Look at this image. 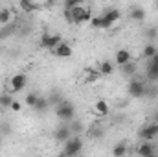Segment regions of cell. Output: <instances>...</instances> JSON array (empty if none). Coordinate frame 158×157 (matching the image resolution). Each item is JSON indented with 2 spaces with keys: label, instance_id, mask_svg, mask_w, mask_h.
<instances>
[{
  "label": "cell",
  "instance_id": "6da1fadb",
  "mask_svg": "<svg viewBox=\"0 0 158 157\" xmlns=\"http://www.w3.org/2000/svg\"><path fill=\"white\" fill-rule=\"evenodd\" d=\"M64 19L70 24H83V22H90L92 19V11L86 6H76L72 9H64Z\"/></svg>",
  "mask_w": 158,
  "mask_h": 157
},
{
  "label": "cell",
  "instance_id": "7a4b0ae2",
  "mask_svg": "<svg viewBox=\"0 0 158 157\" xmlns=\"http://www.w3.org/2000/svg\"><path fill=\"white\" fill-rule=\"evenodd\" d=\"M55 115L59 120L63 122H72L74 120V115H76V107L70 100H61L55 107Z\"/></svg>",
  "mask_w": 158,
  "mask_h": 157
},
{
  "label": "cell",
  "instance_id": "3957f363",
  "mask_svg": "<svg viewBox=\"0 0 158 157\" xmlns=\"http://www.w3.org/2000/svg\"><path fill=\"white\" fill-rule=\"evenodd\" d=\"M26 85H28V76L19 72V74H15V76L9 78V81H7V92H11V94L20 92V91L26 89Z\"/></svg>",
  "mask_w": 158,
  "mask_h": 157
},
{
  "label": "cell",
  "instance_id": "277c9868",
  "mask_svg": "<svg viewBox=\"0 0 158 157\" xmlns=\"http://www.w3.org/2000/svg\"><path fill=\"white\" fill-rule=\"evenodd\" d=\"M63 144H64L63 154H64V155H70V157H72V155H77L79 152L83 150V141H81L79 137H74V135H72L66 142H63Z\"/></svg>",
  "mask_w": 158,
  "mask_h": 157
},
{
  "label": "cell",
  "instance_id": "5b68a950",
  "mask_svg": "<svg viewBox=\"0 0 158 157\" xmlns=\"http://www.w3.org/2000/svg\"><path fill=\"white\" fill-rule=\"evenodd\" d=\"M127 92L132 96V98H142L145 94V83L140 81V79H131L127 83Z\"/></svg>",
  "mask_w": 158,
  "mask_h": 157
},
{
  "label": "cell",
  "instance_id": "8992f818",
  "mask_svg": "<svg viewBox=\"0 0 158 157\" xmlns=\"http://www.w3.org/2000/svg\"><path fill=\"white\" fill-rule=\"evenodd\" d=\"M72 135H74V133H72V129H70L68 122H64L63 126H57V128L53 129V139H55L57 142H66Z\"/></svg>",
  "mask_w": 158,
  "mask_h": 157
},
{
  "label": "cell",
  "instance_id": "52a82bcc",
  "mask_svg": "<svg viewBox=\"0 0 158 157\" xmlns=\"http://www.w3.org/2000/svg\"><path fill=\"white\" fill-rule=\"evenodd\" d=\"M138 137L142 141H153L155 137H158V122H151L147 126H143L138 133Z\"/></svg>",
  "mask_w": 158,
  "mask_h": 157
},
{
  "label": "cell",
  "instance_id": "ba28073f",
  "mask_svg": "<svg viewBox=\"0 0 158 157\" xmlns=\"http://www.w3.org/2000/svg\"><path fill=\"white\" fill-rule=\"evenodd\" d=\"M61 41H63V37H61L59 34H44V35L40 37V46L46 48V50H52V48H55Z\"/></svg>",
  "mask_w": 158,
  "mask_h": 157
},
{
  "label": "cell",
  "instance_id": "9c48e42d",
  "mask_svg": "<svg viewBox=\"0 0 158 157\" xmlns=\"http://www.w3.org/2000/svg\"><path fill=\"white\" fill-rule=\"evenodd\" d=\"M55 57H72V54H74V50H72V46L68 44V43H64V41H61L55 48H52L50 50Z\"/></svg>",
  "mask_w": 158,
  "mask_h": 157
},
{
  "label": "cell",
  "instance_id": "30bf717a",
  "mask_svg": "<svg viewBox=\"0 0 158 157\" xmlns=\"http://www.w3.org/2000/svg\"><path fill=\"white\" fill-rule=\"evenodd\" d=\"M92 111H94V115L99 118L107 117L109 113H110V105H109V102H105V100H96L94 102V105H92Z\"/></svg>",
  "mask_w": 158,
  "mask_h": 157
},
{
  "label": "cell",
  "instance_id": "8fae6325",
  "mask_svg": "<svg viewBox=\"0 0 158 157\" xmlns=\"http://www.w3.org/2000/svg\"><path fill=\"white\" fill-rule=\"evenodd\" d=\"M158 150L153 146V141H143L136 146V155H142V157H147V155H153L156 154Z\"/></svg>",
  "mask_w": 158,
  "mask_h": 157
},
{
  "label": "cell",
  "instance_id": "7c38bea8",
  "mask_svg": "<svg viewBox=\"0 0 158 157\" xmlns=\"http://www.w3.org/2000/svg\"><path fill=\"white\" fill-rule=\"evenodd\" d=\"M90 26H92V28H98V30H105V28H110L112 24L105 19V15H92Z\"/></svg>",
  "mask_w": 158,
  "mask_h": 157
},
{
  "label": "cell",
  "instance_id": "4fadbf2b",
  "mask_svg": "<svg viewBox=\"0 0 158 157\" xmlns=\"http://www.w3.org/2000/svg\"><path fill=\"white\" fill-rule=\"evenodd\" d=\"M131 59H132V54H131L127 48H121V50H118V52H116V57H114V61H116V65H118V67L125 65V63H129Z\"/></svg>",
  "mask_w": 158,
  "mask_h": 157
},
{
  "label": "cell",
  "instance_id": "5bb4252c",
  "mask_svg": "<svg viewBox=\"0 0 158 157\" xmlns=\"http://www.w3.org/2000/svg\"><path fill=\"white\" fill-rule=\"evenodd\" d=\"M145 9L142 7V6H134V7H131V11H129V17L132 19V20H138V22H142V20H145Z\"/></svg>",
  "mask_w": 158,
  "mask_h": 157
},
{
  "label": "cell",
  "instance_id": "9a60e30c",
  "mask_svg": "<svg viewBox=\"0 0 158 157\" xmlns=\"http://www.w3.org/2000/svg\"><path fill=\"white\" fill-rule=\"evenodd\" d=\"M103 15H105V19H107V20H109L110 24L118 22L119 17H121V13H119L116 7H109V9H105V13H103Z\"/></svg>",
  "mask_w": 158,
  "mask_h": 157
},
{
  "label": "cell",
  "instance_id": "2e32d148",
  "mask_svg": "<svg viewBox=\"0 0 158 157\" xmlns=\"http://www.w3.org/2000/svg\"><path fill=\"white\" fill-rule=\"evenodd\" d=\"M99 76H101V72H99L98 69H85V81H86V83L98 81Z\"/></svg>",
  "mask_w": 158,
  "mask_h": 157
},
{
  "label": "cell",
  "instance_id": "e0dca14e",
  "mask_svg": "<svg viewBox=\"0 0 158 157\" xmlns=\"http://www.w3.org/2000/svg\"><path fill=\"white\" fill-rule=\"evenodd\" d=\"M11 19H13L11 9H9V7H0V24H2V26H6V24H9V22H11Z\"/></svg>",
  "mask_w": 158,
  "mask_h": 157
},
{
  "label": "cell",
  "instance_id": "ac0fdd59",
  "mask_svg": "<svg viewBox=\"0 0 158 157\" xmlns=\"http://www.w3.org/2000/svg\"><path fill=\"white\" fill-rule=\"evenodd\" d=\"M98 70L101 72V76H110V74L114 72V63H110V61H103V63L98 67Z\"/></svg>",
  "mask_w": 158,
  "mask_h": 157
},
{
  "label": "cell",
  "instance_id": "d6986e66",
  "mask_svg": "<svg viewBox=\"0 0 158 157\" xmlns=\"http://www.w3.org/2000/svg\"><path fill=\"white\" fill-rule=\"evenodd\" d=\"M136 67H138V65H136V63L131 59L129 63L121 65V67H119V70H121V74H125V76H132V74L136 72Z\"/></svg>",
  "mask_w": 158,
  "mask_h": 157
},
{
  "label": "cell",
  "instance_id": "ffe728a7",
  "mask_svg": "<svg viewBox=\"0 0 158 157\" xmlns=\"http://www.w3.org/2000/svg\"><path fill=\"white\" fill-rule=\"evenodd\" d=\"M129 154V148H127V144L125 142H118L114 148H112V155L114 157H123Z\"/></svg>",
  "mask_w": 158,
  "mask_h": 157
},
{
  "label": "cell",
  "instance_id": "44dd1931",
  "mask_svg": "<svg viewBox=\"0 0 158 157\" xmlns=\"http://www.w3.org/2000/svg\"><path fill=\"white\" fill-rule=\"evenodd\" d=\"M145 74H147V78L153 79V81H158V65L155 63H147V70H145Z\"/></svg>",
  "mask_w": 158,
  "mask_h": 157
},
{
  "label": "cell",
  "instance_id": "7402d4cb",
  "mask_svg": "<svg viewBox=\"0 0 158 157\" xmlns=\"http://www.w3.org/2000/svg\"><path fill=\"white\" fill-rule=\"evenodd\" d=\"M15 98H13V94L11 92H2L0 94V107H6V109H9V105H11V102H13Z\"/></svg>",
  "mask_w": 158,
  "mask_h": 157
},
{
  "label": "cell",
  "instance_id": "603a6c76",
  "mask_svg": "<svg viewBox=\"0 0 158 157\" xmlns=\"http://www.w3.org/2000/svg\"><path fill=\"white\" fill-rule=\"evenodd\" d=\"M48 105H50V100L39 96V100H37V104L33 105V109H35V113H42V111H46V107H48Z\"/></svg>",
  "mask_w": 158,
  "mask_h": 157
},
{
  "label": "cell",
  "instance_id": "cb8c5ba5",
  "mask_svg": "<svg viewBox=\"0 0 158 157\" xmlns=\"http://www.w3.org/2000/svg\"><path fill=\"white\" fill-rule=\"evenodd\" d=\"M156 52H158V48L155 46V44H153V43H149V44H147V46L142 50V56H143L145 59H149V57H153Z\"/></svg>",
  "mask_w": 158,
  "mask_h": 157
},
{
  "label": "cell",
  "instance_id": "d4e9b609",
  "mask_svg": "<svg viewBox=\"0 0 158 157\" xmlns=\"http://www.w3.org/2000/svg\"><path fill=\"white\" fill-rule=\"evenodd\" d=\"M37 100H39V94H37V92H30V94L26 96V105L33 107V105L37 104Z\"/></svg>",
  "mask_w": 158,
  "mask_h": 157
},
{
  "label": "cell",
  "instance_id": "484cf974",
  "mask_svg": "<svg viewBox=\"0 0 158 157\" xmlns=\"http://www.w3.org/2000/svg\"><path fill=\"white\" fill-rule=\"evenodd\" d=\"M83 0H64V9H72L76 6H81Z\"/></svg>",
  "mask_w": 158,
  "mask_h": 157
},
{
  "label": "cell",
  "instance_id": "4316f807",
  "mask_svg": "<svg viewBox=\"0 0 158 157\" xmlns=\"http://www.w3.org/2000/svg\"><path fill=\"white\" fill-rule=\"evenodd\" d=\"M9 109H11L13 113H19V111L22 109V104H20L19 100H13V102H11V105H9Z\"/></svg>",
  "mask_w": 158,
  "mask_h": 157
},
{
  "label": "cell",
  "instance_id": "83f0119b",
  "mask_svg": "<svg viewBox=\"0 0 158 157\" xmlns=\"http://www.w3.org/2000/svg\"><path fill=\"white\" fill-rule=\"evenodd\" d=\"M68 126H70L72 133H79V131H83V124H81V122H72V124H68Z\"/></svg>",
  "mask_w": 158,
  "mask_h": 157
},
{
  "label": "cell",
  "instance_id": "f1b7e54d",
  "mask_svg": "<svg viewBox=\"0 0 158 157\" xmlns=\"http://www.w3.org/2000/svg\"><path fill=\"white\" fill-rule=\"evenodd\" d=\"M90 137L99 139V137H103V131H101V129H92V131H90Z\"/></svg>",
  "mask_w": 158,
  "mask_h": 157
},
{
  "label": "cell",
  "instance_id": "f546056e",
  "mask_svg": "<svg viewBox=\"0 0 158 157\" xmlns=\"http://www.w3.org/2000/svg\"><path fill=\"white\" fill-rule=\"evenodd\" d=\"M0 146H2V141H0Z\"/></svg>",
  "mask_w": 158,
  "mask_h": 157
}]
</instances>
